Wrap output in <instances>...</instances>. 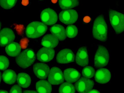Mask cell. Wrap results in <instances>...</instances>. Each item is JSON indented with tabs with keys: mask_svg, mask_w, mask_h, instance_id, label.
<instances>
[{
	"mask_svg": "<svg viewBox=\"0 0 124 93\" xmlns=\"http://www.w3.org/2000/svg\"><path fill=\"white\" fill-rule=\"evenodd\" d=\"M2 79L5 83L9 85L14 83L16 81L17 78V75L13 70L8 69L5 70L3 72Z\"/></svg>",
	"mask_w": 124,
	"mask_h": 93,
	"instance_id": "44dd1931",
	"label": "cell"
},
{
	"mask_svg": "<svg viewBox=\"0 0 124 93\" xmlns=\"http://www.w3.org/2000/svg\"><path fill=\"white\" fill-rule=\"evenodd\" d=\"M17 0H0V5L3 8L8 9L14 7Z\"/></svg>",
	"mask_w": 124,
	"mask_h": 93,
	"instance_id": "4316f807",
	"label": "cell"
},
{
	"mask_svg": "<svg viewBox=\"0 0 124 93\" xmlns=\"http://www.w3.org/2000/svg\"><path fill=\"white\" fill-rule=\"evenodd\" d=\"M59 19L62 22L67 25L75 23L78 18L76 11L72 9L62 11L59 14Z\"/></svg>",
	"mask_w": 124,
	"mask_h": 93,
	"instance_id": "8992f818",
	"label": "cell"
},
{
	"mask_svg": "<svg viewBox=\"0 0 124 93\" xmlns=\"http://www.w3.org/2000/svg\"><path fill=\"white\" fill-rule=\"evenodd\" d=\"M23 93H38L35 91H33L26 90L24 91Z\"/></svg>",
	"mask_w": 124,
	"mask_h": 93,
	"instance_id": "4dcf8cb0",
	"label": "cell"
},
{
	"mask_svg": "<svg viewBox=\"0 0 124 93\" xmlns=\"http://www.w3.org/2000/svg\"><path fill=\"white\" fill-rule=\"evenodd\" d=\"M82 73L84 77L90 79L94 76L95 74V70L92 67L87 66L83 69Z\"/></svg>",
	"mask_w": 124,
	"mask_h": 93,
	"instance_id": "484cf974",
	"label": "cell"
},
{
	"mask_svg": "<svg viewBox=\"0 0 124 93\" xmlns=\"http://www.w3.org/2000/svg\"><path fill=\"white\" fill-rule=\"evenodd\" d=\"M22 91L20 87L18 85H15L11 89L9 93H22Z\"/></svg>",
	"mask_w": 124,
	"mask_h": 93,
	"instance_id": "f1b7e54d",
	"label": "cell"
},
{
	"mask_svg": "<svg viewBox=\"0 0 124 93\" xmlns=\"http://www.w3.org/2000/svg\"><path fill=\"white\" fill-rule=\"evenodd\" d=\"M0 93H8L7 91L1 90H0Z\"/></svg>",
	"mask_w": 124,
	"mask_h": 93,
	"instance_id": "d6a6232c",
	"label": "cell"
},
{
	"mask_svg": "<svg viewBox=\"0 0 124 93\" xmlns=\"http://www.w3.org/2000/svg\"><path fill=\"white\" fill-rule=\"evenodd\" d=\"M36 88L39 93H51L52 91L51 85L45 80L37 82L36 84Z\"/></svg>",
	"mask_w": 124,
	"mask_h": 93,
	"instance_id": "ffe728a7",
	"label": "cell"
},
{
	"mask_svg": "<svg viewBox=\"0 0 124 93\" xmlns=\"http://www.w3.org/2000/svg\"><path fill=\"white\" fill-rule=\"evenodd\" d=\"M93 36L95 39L105 42L107 39V26L103 15H100L95 20L93 28Z\"/></svg>",
	"mask_w": 124,
	"mask_h": 93,
	"instance_id": "6da1fadb",
	"label": "cell"
},
{
	"mask_svg": "<svg viewBox=\"0 0 124 93\" xmlns=\"http://www.w3.org/2000/svg\"><path fill=\"white\" fill-rule=\"evenodd\" d=\"M109 59V53L107 49L103 46H99L94 58L95 67L98 68L105 67L108 63Z\"/></svg>",
	"mask_w": 124,
	"mask_h": 93,
	"instance_id": "5b68a950",
	"label": "cell"
},
{
	"mask_svg": "<svg viewBox=\"0 0 124 93\" xmlns=\"http://www.w3.org/2000/svg\"><path fill=\"white\" fill-rule=\"evenodd\" d=\"M1 74L0 72V83L1 80Z\"/></svg>",
	"mask_w": 124,
	"mask_h": 93,
	"instance_id": "836d02e7",
	"label": "cell"
},
{
	"mask_svg": "<svg viewBox=\"0 0 124 93\" xmlns=\"http://www.w3.org/2000/svg\"><path fill=\"white\" fill-rule=\"evenodd\" d=\"M40 18L43 23L45 25H52L57 22L58 16L54 10L48 8L42 11L40 14Z\"/></svg>",
	"mask_w": 124,
	"mask_h": 93,
	"instance_id": "52a82bcc",
	"label": "cell"
},
{
	"mask_svg": "<svg viewBox=\"0 0 124 93\" xmlns=\"http://www.w3.org/2000/svg\"><path fill=\"white\" fill-rule=\"evenodd\" d=\"M75 87L70 83H64L59 87V93H75Z\"/></svg>",
	"mask_w": 124,
	"mask_h": 93,
	"instance_id": "cb8c5ba5",
	"label": "cell"
},
{
	"mask_svg": "<svg viewBox=\"0 0 124 93\" xmlns=\"http://www.w3.org/2000/svg\"><path fill=\"white\" fill-rule=\"evenodd\" d=\"M21 50L20 45L19 43L14 42L10 43L5 48V52L8 55L13 57L18 56Z\"/></svg>",
	"mask_w": 124,
	"mask_h": 93,
	"instance_id": "d6986e66",
	"label": "cell"
},
{
	"mask_svg": "<svg viewBox=\"0 0 124 93\" xmlns=\"http://www.w3.org/2000/svg\"><path fill=\"white\" fill-rule=\"evenodd\" d=\"M67 36L70 38H73L76 37L78 35V30L77 27L74 25L68 26L67 27L66 31Z\"/></svg>",
	"mask_w": 124,
	"mask_h": 93,
	"instance_id": "d4e9b609",
	"label": "cell"
},
{
	"mask_svg": "<svg viewBox=\"0 0 124 93\" xmlns=\"http://www.w3.org/2000/svg\"><path fill=\"white\" fill-rule=\"evenodd\" d=\"M111 77V73L109 70L107 69L101 68L96 71L95 79L97 82L103 84L108 82Z\"/></svg>",
	"mask_w": 124,
	"mask_h": 93,
	"instance_id": "9a60e30c",
	"label": "cell"
},
{
	"mask_svg": "<svg viewBox=\"0 0 124 93\" xmlns=\"http://www.w3.org/2000/svg\"><path fill=\"white\" fill-rule=\"evenodd\" d=\"M55 51L53 49L43 47L37 52V57L39 61L43 62H47L51 61L54 57Z\"/></svg>",
	"mask_w": 124,
	"mask_h": 93,
	"instance_id": "7c38bea8",
	"label": "cell"
},
{
	"mask_svg": "<svg viewBox=\"0 0 124 93\" xmlns=\"http://www.w3.org/2000/svg\"><path fill=\"white\" fill-rule=\"evenodd\" d=\"M75 59V55L72 51L66 48L59 52L57 54L56 60L57 62L60 64H64L73 62Z\"/></svg>",
	"mask_w": 124,
	"mask_h": 93,
	"instance_id": "30bf717a",
	"label": "cell"
},
{
	"mask_svg": "<svg viewBox=\"0 0 124 93\" xmlns=\"http://www.w3.org/2000/svg\"><path fill=\"white\" fill-rule=\"evenodd\" d=\"M31 79L29 75L24 73H21L18 74L17 81L20 86L24 88H27L30 85Z\"/></svg>",
	"mask_w": 124,
	"mask_h": 93,
	"instance_id": "7402d4cb",
	"label": "cell"
},
{
	"mask_svg": "<svg viewBox=\"0 0 124 93\" xmlns=\"http://www.w3.org/2000/svg\"><path fill=\"white\" fill-rule=\"evenodd\" d=\"M93 81L91 80L82 78L75 84V89L79 93H88L93 88Z\"/></svg>",
	"mask_w": 124,
	"mask_h": 93,
	"instance_id": "ba28073f",
	"label": "cell"
},
{
	"mask_svg": "<svg viewBox=\"0 0 124 93\" xmlns=\"http://www.w3.org/2000/svg\"><path fill=\"white\" fill-rule=\"evenodd\" d=\"M59 42V40L56 37L52 35L47 34L43 38L41 43L45 47L52 49L57 46Z\"/></svg>",
	"mask_w": 124,
	"mask_h": 93,
	"instance_id": "ac0fdd59",
	"label": "cell"
},
{
	"mask_svg": "<svg viewBox=\"0 0 124 93\" xmlns=\"http://www.w3.org/2000/svg\"><path fill=\"white\" fill-rule=\"evenodd\" d=\"M48 80L50 83L53 85L63 83L64 81V76L61 70L56 67L52 68L48 74Z\"/></svg>",
	"mask_w": 124,
	"mask_h": 93,
	"instance_id": "9c48e42d",
	"label": "cell"
},
{
	"mask_svg": "<svg viewBox=\"0 0 124 93\" xmlns=\"http://www.w3.org/2000/svg\"><path fill=\"white\" fill-rule=\"evenodd\" d=\"M9 64L8 58L6 57L0 56V70H4L7 69Z\"/></svg>",
	"mask_w": 124,
	"mask_h": 93,
	"instance_id": "83f0119b",
	"label": "cell"
},
{
	"mask_svg": "<svg viewBox=\"0 0 124 93\" xmlns=\"http://www.w3.org/2000/svg\"><path fill=\"white\" fill-rule=\"evenodd\" d=\"M109 14L111 24L116 33H122L124 30V15L111 9L109 10Z\"/></svg>",
	"mask_w": 124,
	"mask_h": 93,
	"instance_id": "277c9868",
	"label": "cell"
},
{
	"mask_svg": "<svg viewBox=\"0 0 124 93\" xmlns=\"http://www.w3.org/2000/svg\"><path fill=\"white\" fill-rule=\"evenodd\" d=\"M50 31L54 36L61 41L65 40L66 37V31L64 27L62 25L57 24L51 27Z\"/></svg>",
	"mask_w": 124,
	"mask_h": 93,
	"instance_id": "e0dca14e",
	"label": "cell"
},
{
	"mask_svg": "<svg viewBox=\"0 0 124 93\" xmlns=\"http://www.w3.org/2000/svg\"><path fill=\"white\" fill-rule=\"evenodd\" d=\"M59 6L62 9L71 8L78 6L79 4L78 0H60Z\"/></svg>",
	"mask_w": 124,
	"mask_h": 93,
	"instance_id": "603a6c76",
	"label": "cell"
},
{
	"mask_svg": "<svg viewBox=\"0 0 124 93\" xmlns=\"http://www.w3.org/2000/svg\"><path fill=\"white\" fill-rule=\"evenodd\" d=\"M1 28V23L0 21V30Z\"/></svg>",
	"mask_w": 124,
	"mask_h": 93,
	"instance_id": "e575fe53",
	"label": "cell"
},
{
	"mask_svg": "<svg viewBox=\"0 0 124 93\" xmlns=\"http://www.w3.org/2000/svg\"><path fill=\"white\" fill-rule=\"evenodd\" d=\"M76 61L78 65L83 67L88 64V56L85 47H82L79 49L77 54Z\"/></svg>",
	"mask_w": 124,
	"mask_h": 93,
	"instance_id": "5bb4252c",
	"label": "cell"
},
{
	"mask_svg": "<svg viewBox=\"0 0 124 93\" xmlns=\"http://www.w3.org/2000/svg\"><path fill=\"white\" fill-rule=\"evenodd\" d=\"M35 58L34 51L31 49H28L19 55L16 58V62L20 67L25 69L34 63Z\"/></svg>",
	"mask_w": 124,
	"mask_h": 93,
	"instance_id": "3957f363",
	"label": "cell"
},
{
	"mask_svg": "<svg viewBox=\"0 0 124 93\" xmlns=\"http://www.w3.org/2000/svg\"><path fill=\"white\" fill-rule=\"evenodd\" d=\"M33 71L35 75L40 79H46L50 71V68L48 65L44 63H37L33 66Z\"/></svg>",
	"mask_w": 124,
	"mask_h": 93,
	"instance_id": "4fadbf2b",
	"label": "cell"
},
{
	"mask_svg": "<svg viewBox=\"0 0 124 93\" xmlns=\"http://www.w3.org/2000/svg\"><path fill=\"white\" fill-rule=\"evenodd\" d=\"M80 75L77 70L73 68H68L64 71V78L68 83H73L76 82L79 79Z\"/></svg>",
	"mask_w": 124,
	"mask_h": 93,
	"instance_id": "2e32d148",
	"label": "cell"
},
{
	"mask_svg": "<svg viewBox=\"0 0 124 93\" xmlns=\"http://www.w3.org/2000/svg\"><path fill=\"white\" fill-rule=\"evenodd\" d=\"M88 93H100V92L96 90H93L89 91Z\"/></svg>",
	"mask_w": 124,
	"mask_h": 93,
	"instance_id": "1f68e13d",
	"label": "cell"
},
{
	"mask_svg": "<svg viewBox=\"0 0 124 93\" xmlns=\"http://www.w3.org/2000/svg\"><path fill=\"white\" fill-rule=\"evenodd\" d=\"M15 36L13 31L8 28H4L0 32V46L8 45L15 39Z\"/></svg>",
	"mask_w": 124,
	"mask_h": 93,
	"instance_id": "8fae6325",
	"label": "cell"
},
{
	"mask_svg": "<svg viewBox=\"0 0 124 93\" xmlns=\"http://www.w3.org/2000/svg\"><path fill=\"white\" fill-rule=\"evenodd\" d=\"M91 20V18L88 16H86L84 18L83 21L85 23H88L90 22Z\"/></svg>",
	"mask_w": 124,
	"mask_h": 93,
	"instance_id": "f546056e",
	"label": "cell"
},
{
	"mask_svg": "<svg viewBox=\"0 0 124 93\" xmlns=\"http://www.w3.org/2000/svg\"><path fill=\"white\" fill-rule=\"evenodd\" d=\"M47 26L40 22H32L27 26L26 34L28 37L35 39L44 35L47 30Z\"/></svg>",
	"mask_w": 124,
	"mask_h": 93,
	"instance_id": "7a4b0ae2",
	"label": "cell"
}]
</instances>
